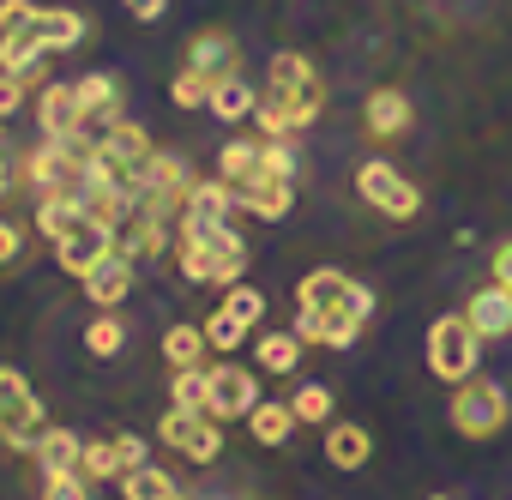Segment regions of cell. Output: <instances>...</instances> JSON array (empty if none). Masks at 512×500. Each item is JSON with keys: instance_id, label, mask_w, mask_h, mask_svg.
Listing matches in <instances>:
<instances>
[{"instance_id": "obj_1", "label": "cell", "mask_w": 512, "mask_h": 500, "mask_svg": "<svg viewBox=\"0 0 512 500\" xmlns=\"http://www.w3.org/2000/svg\"><path fill=\"white\" fill-rule=\"evenodd\" d=\"M296 308H302L296 314V338L302 344H326V350H350L362 338V326L374 320V296L356 278L332 272V266H320V272L302 278Z\"/></svg>"}, {"instance_id": "obj_2", "label": "cell", "mask_w": 512, "mask_h": 500, "mask_svg": "<svg viewBox=\"0 0 512 500\" xmlns=\"http://www.w3.org/2000/svg\"><path fill=\"white\" fill-rule=\"evenodd\" d=\"M175 266L187 284H241L247 241L229 223H175Z\"/></svg>"}, {"instance_id": "obj_3", "label": "cell", "mask_w": 512, "mask_h": 500, "mask_svg": "<svg viewBox=\"0 0 512 500\" xmlns=\"http://www.w3.org/2000/svg\"><path fill=\"white\" fill-rule=\"evenodd\" d=\"M266 91L290 109V121H296V133L302 127H314L320 121V109H326V79L314 73V61L308 55H296V49H278L272 55V67H266Z\"/></svg>"}, {"instance_id": "obj_4", "label": "cell", "mask_w": 512, "mask_h": 500, "mask_svg": "<svg viewBox=\"0 0 512 500\" xmlns=\"http://www.w3.org/2000/svg\"><path fill=\"white\" fill-rule=\"evenodd\" d=\"M43 428H49L43 398L25 386L19 368H0V440H7V452H37Z\"/></svg>"}, {"instance_id": "obj_5", "label": "cell", "mask_w": 512, "mask_h": 500, "mask_svg": "<svg viewBox=\"0 0 512 500\" xmlns=\"http://www.w3.org/2000/svg\"><path fill=\"white\" fill-rule=\"evenodd\" d=\"M476 356H482V338L470 332L464 314H440V320L428 326V368H434V380L464 386V380L476 374Z\"/></svg>"}, {"instance_id": "obj_6", "label": "cell", "mask_w": 512, "mask_h": 500, "mask_svg": "<svg viewBox=\"0 0 512 500\" xmlns=\"http://www.w3.org/2000/svg\"><path fill=\"white\" fill-rule=\"evenodd\" d=\"M506 416H512V398H506L494 380H476V374H470V380L452 392V428H458L464 440H488V434H500Z\"/></svg>"}, {"instance_id": "obj_7", "label": "cell", "mask_w": 512, "mask_h": 500, "mask_svg": "<svg viewBox=\"0 0 512 500\" xmlns=\"http://www.w3.org/2000/svg\"><path fill=\"white\" fill-rule=\"evenodd\" d=\"M356 193L374 205V211H386V217H398V223H410L416 211H422V193H416V181H404L386 157H374V163H362L356 169Z\"/></svg>"}, {"instance_id": "obj_8", "label": "cell", "mask_w": 512, "mask_h": 500, "mask_svg": "<svg viewBox=\"0 0 512 500\" xmlns=\"http://www.w3.org/2000/svg\"><path fill=\"white\" fill-rule=\"evenodd\" d=\"M157 434H163V446H175V452L193 458V464H211V458L223 452V422H217L211 410H175V404H169V416L157 422Z\"/></svg>"}, {"instance_id": "obj_9", "label": "cell", "mask_w": 512, "mask_h": 500, "mask_svg": "<svg viewBox=\"0 0 512 500\" xmlns=\"http://www.w3.org/2000/svg\"><path fill=\"white\" fill-rule=\"evenodd\" d=\"M253 404H260V374H253V368H241V362L205 368V410L217 422H241Z\"/></svg>"}, {"instance_id": "obj_10", "label": "cell", "mask_w": 512, "mask_h": 500, "mask_svg": "<svg viewBox=\"0 0 512 500\" xmlns=\"http://www.w3.org/2000/svg\"><path fill=\"white\" fill-rule=\"evenodd\" d=\"M145 464V440L139 434H109V440H85L79 452V476L85 482H109V476H127Z\"/></svg>"}, {"instance_id": "obj_11", "label": "cell", "mask_w": 512, "mask_h": 500, "mask_svg": "<svg viewBox=\"0 0 512 500\" xmlns=\"http://www.w3.org/2000/svg\"><path fill=\"white\" fill-rule=\"evenodd\" d=\"M187 73H199L205 85H223V79H235L241 73V43L229 37V31H199V37H187Z\"/></svg>"}, {"instance_id": "obj_12", "label": "cell", "mask_w": 512, "mask_h": 500, "mask_svg": "<svg viewBox=\"0 0 512 500\" xmlns=\"http://www.w3.org/2000/svg\"><path fill=\"white\" fill-rule=\"evenodd\" d=\"M115 254V229L109 223H85V229H73L67 241H55V260H61V272H73V278H91L103 260Z\"/></svg>"}, {"instance_id": "obj_13", "label": "cell", "mask_w": 512, "mask_h": 500, "mask_svg": "<svg viewBox=\"0 0 512 500\" xmlns=\"http://www.w3.org/2000/svg\"><path fill=\"white\" fill-rule=\"evenodd\" d=\"M79 109H85L79 133L103 139V133L121 121V79H115V73H85V79H79Z\"/></svg>"}, {"instance_id": "obj_14", "label": "cell", "mask_w": 512, "mask_h": 500, "mask_svg": "<svg viewBox=\"0 0 512 500\" xmlns=\"http://www.w3.org/2000/svg\"><path fill=\"white\" fill-rule=\"evenodd\" d=\"M464 320H470V332H476L482 344L512 338V290H500V284L476 290V296H470V308H464Z\"/></svg>"}, {"instance_id": "obj_15", "label": "cell", "mask_w": 512, "mask_h": 500, "mask_svg": "<svg viewBox=\"0 0 512 500\" xmlns=\"http://www.w3.org/2000/svg\"><path fill=\"white\" fill-rule=\"evenodd\" d=\"M79 121H85V109H79V85H43V91H37V127H43L49 139L79 133Z\"/></svg>"}, {"instance_id": "obj_16", "label": "cell", "mask_w": 512, "mask_h": 500, "mask_svg": "<svg viewBox=\"0 0 512 500\" xmlns=\"http://www.w3.org/2000/svg\"><path fill=\"white\" fill-rule=\"evenodd\" d=\"M133 266H139V260L109 254V260L85 278V296H91V308H97V314H115V308L127 302V290H133Z\"/></svg>"}, {"instance_id": "obj_17", "label": "cell", "mask_w": 512, "mask_h": 500, "mask_svg": "<svg viewBox=\"0 0 512 500\" xmlns=\"http://www.w3.org/2000/svg\"><path fill=\"white\" fill-rule=\"evenodd\" d=\"M43 37H37V25L31 31H0V73H7V79H37V67H43Z\"/></svg>"}, {"instance_id": "obj_18", "label": "cell", "mask_w": 512, "mask_h": 500, "mask_svg": "<svg viewBox=\"0 0 512 500\" xmlns=\"http://www.w3.org/2000/svg\"><path fill=\"white\" fill-rule=\"evenodd\" d=\"M37 37H43L49 55H67V49H79V43L91 37V19L73 13V7H43V13H37Z\"/></svg>"}, {"instance_id": "obj_19", "label": "cell", "mask_w": 512, "mask_h": 500, "mask_svg": "<svg viewBox=\"0 0 512 500\" xmlns=\"http://www.w3.org/2000/svg\"><path fill=\"white\" fill-rule=\"evenodd\" d=\"M260 157H266V139H229L217 151V181H229L235 193L260 181Z\"/></svg>"}, {"instance_id": "obj_20", "label": "cell", "mask_w": 512, "mask_h": 500, "mask_svg": "<svg viewBox=\"0 0 512 500\" xmlns=\"http://www.w3.org/2000/svg\"><path fill=\"white\" fill-rule=\"evenodd\" d=\"M229 211H235V187L229 181H193L187 205H181V223H229Z\"/></svg>"}, {"instance_id": "obj_21", "label": "cell", "mask_w": 512, "mask_h": 500, "mask_svg": "<svg viewBox=\"0 0 512 500\" xmlns=\"http://www.w3.org/2000/svg\"><path fill=\"white\" fill-rule=\"evenodd\" d=\"M326 458H332L338 470H362V464L374 458V434H368L362 422H332V428H326Z\"/></svg>"}, {"instance_id": "obj_22", "label": "cell", "mask_w": 512, "mask_h": 500, "mask_svg": "<svg viewBox=\"0 0 512 500\" xmlns=\"http://www.w3.org/2000/svg\"><path fill=\"white\" fill-rule=\"evenodd\" d=\"M235 205L253 211V217H266V223H278V217H290V205H296V181H253V187L235 193Z\"/></svg>"}, {"instance_id": "obj_23", "label": "cell", "mask_w": 512, "mask_h": 500, "mask_svg": "<svg viewBox=\"0 0 512 500\" xmlns=\"http://www.w3.org/2000/svg\"><path fill=\"white\" fill-rule=\"evenodd\" d=\"M85 223H91L85 199L55 193V199H43V205H37V235H43V241H67V235H73V229H85Z\"/></svg>"}, {"instance_id": "obj_24", "label": "cell", "mask_w": 512, "mask_h": 500, "mask_svg": "<svg viewBox=\"0 0 512 500\" xmlns=\"http://www.w3.org/2000/svg\"><path fill=\"white\" fill-rule=\"evenodd\" d=\"M362 121H368L374 139H398V133L410 127V97H404V91H374L368 109H362Z\"/></svg>"}, {"instance_id": "obj_25", "label": "cell", "mask_w": 512, "mask_h": 500, "mask_svg": "<svg viewBox=\"0 0 512 500\" xmlns=\"http://www.w3.org/2000/svg\"><path fill=\"white\" fill-rule=\"evenodd\" d=\"M79 452H85V440H79L73 428H43V440H37L43 476H73V470H79Z\"/></svg>"}, {"instance_id": "obj_26", "label": "cell", "mask_w": 512, "mask_h": 500, "mask_svg": "<svg viewBox=\"0 0 512 500\" xmlns=\"http://www.w3.org/2000/svg\"><path fill=\"white\" fill-rule=\"evenodd\" d=\"M205 109H211L217 121H229V127H235V121H247L253 109H260V91H253V85H247V79L235 73V79L211 85V103H205Z\"/></svg>"}, {"instance_id": "obj_27", "label": "cell", "mask_w": 512, "mask_h": 500, "mask_svg": "<svg viewBox=\"0 0 512 500\" xmlns=\"http://www.w3.org/2000/svg\"><path fill=\"white\" fill-rule=\"evenodd\" d=\"M290 428H296V410H290V404H266V398H260V404L247 410V434L260 440V446H284Z\"/></svg>"}, {"instance_id": "obj_28", "label": "cell", "mask_w": 512, "mask_h": 500, "mask_svg": "<svg viewBox=\"0 0 512 500\" xmlns=\"http://www.w3.org/2000/svg\"><path fill=\"white\" fill-rule=\"evenodd\" d=\"M205 326H169L163 332V356H169V368H205Z\"/></svg>"}, {"instance_id": "obj_29", "label": "cell", "mask_w": 512, "mask_h": 500, "mask_svg": "<svg viewBox=\"0 0 512 500\" xmlns=\"http://www.w3.org/2000/svg\"><path fill=\"white\" fill-rule=\"evenodd\" d=\"M121 494H127V500H175L181 482H175L169 470H157V464H139V470L121 476Z\"/></svg>"}, {"instance_id": "obj_30", "label": "cell", "mask_w": 512, "mask_h": 500, "mask_svg": "<svg viewBox=\"0 0 512 500\" xmlns=\"http://www.w3.org/2000/svg\"><path fill=\"white\" fill-rule=\"evenodd\" d=\"M253 356H260L266 374H296V362H302V338H296V332H266L260 344H253Z\"/></svg>"}, {"instance_id": "obj_31", "label": "cell", "mask_w": 512, "mask_h": 500, "mask_svg": "<svg viewBox=\"0 0 512 500\" xmlns=\"http://www.w3.org/2000/svg\"><path fill=\"white\" fill-rule=\"evenodd\" d=\"M85 350H91V356H103V362H109V356H121V350H127V326H121L115 314H97V320L85 326Z\"/></svg>"}, {"instance_id": "obj_32", "label": "cell", "mask_w": 512, "mask_h": 500, "mask_svg": "<svg viewBox=\"0 0 512 500\" xmlns=\"http://www.w3.org/2000/svg\"><path fill=\"white\" fill-rule=\"evenodd\" d=\"M169 404H175V410H205V368H175Z\"/></svg>"}, {"instance_id": "obj_33", "label": "cell", "mask_w": 512, "mask_h": 500, "mask_svg": "<svg viewBox=\"0 0 512 500\" xmlns=\"http://www.w3.org/2000/svg\"><path fill=\"white\" fill-rule=\"evenodd\" d=\"M253 121H260V139H290V133H296L290 109H284L272 91H260V109H253Z\"/></svg>"}, {"instance_id": "obj_34", "label": "cell", "mask_w": 512, "mask_h": 500, "mask_svg": "<svg viewBox=\"0 0 512 500\" xmlns=\"http://www.w3.org/2000/svg\"><path fill=\"white\" fill-rule=\"evenodd\" d=\"M241 338H247V326H241L235 314H223V308H217V314L205 320V344H211L217 356H229V350H241Z\"/></svg>"}, {"instance_id": "obj_35", "label": "cell", "mask_w": 512, "mask_h": 500, "mask_svg": "<svg viewBox=\"0 0 512 500\" xmlns=\"http://www.w3.org/2000/svg\"><path fill=\"white\" fill-rule=\"evenodd\" d=\"M223 314H235V320H241V326L253 332V326H260V320H266V296L241 284V290H229V296H223Z\"/></svg>"}, {"instance_id": "obj_36", "label": "cell", "mask_w": 512, "mask_h": 500, "mask_svg": "<svg viewBox=\"0 0 512 500\" xmlns=\"http://www.w3.org/2000/svg\"><path fill=\"white\" fill-rule=\"evenodd\" d=\"M169 103H175V109H205V103H211V85H205L199 73H187V67H181V73H175V85H169Z\"/></svg>"}, {"instance_id": "obj_37", "label": "cell", "mask_w": 512, "mask_h": 500, "mask_svg": "<svg viewBox=\"0 0 512 500\" xmlns=\"http://www.w3.org/2000/svg\"><path fill=\"white\" fill-rule=\"evenodd\" d=\"M290 410H296V422H332V392L326 386H302L290 398Z\"/></svg>"}, {"instance_id": "obj_38", "label": "cell", "mask_w": 512, "mask_h": 500, "mask_svg": "<svg viewBox=\"0 0 512 500\" xmlns=\"http://www.w3.org/2000/svg\"><path fill=\"white\" fill-rule=\"evenodd\" d=\"M43 500H91V482L73 470V476H43Z\"/></svg>"}, {"instance_id": "obj_39", "label": "cell", "mask_w": 512, "mask_h": 500, "mask_svg": "<svg viewBox=\"0 0 512 500\" xmlns=\"http://www.w3.org/2000/svg\"><path fill=\"white\" fill-rule=\"evenodd\" d=\"M37 0H0V31H31L37 25Z\"/></svg>"}, {"instance_id": "obj_40", "label": "cell", "mask_w": 512, "mask_h": 500, "mask_svg": "<svg viewBox=\"0 0 512 500\" xmlns=\"http://www.w3.org/2000/svg\"><path fill=\"white\" fill-rule=\"evenodd\" d=\"M19 254H25V229L0 223V266H19Z\"/></svg>"}, {"instance_id": "obj_41", "label": "cell", "mask_w": 512, "mask_h": 500, "mask_svg": "<svg viewBox=\"0 0 512 500\" xmlns=\"http://www.w3.org/2000/svg\"><path fill=\"white\" fill-rule=\"evenodd\" d=\"M19 103H25V79H7V73H0V121L19 115Z\"/></svg>"}, {"instance_id": "obj_42", "label": "cell", "mask_w": 512, "mask_h": 500, "mask_svg": "<svg viewBox=\"0 0 512 500\" xmlns=\"http://www.w3.org/2000/svg\"><path fill=\"white\" fill-rule=\"evenodd\" d=\"M488 272H494V284H500V290H512V241H500V247H494Z\"/></svg>"}, {"instance_id": "obj_43", "label": "cell", "mask_w": 512, "mask_h": 500, "mask_svg": "<svg viewBox=\"0 0 512 500\" xmlns=\"http://www.w3.org/2000/svg\"><path fill=\"white\" fill-rule=\"evenodd\" d=\"M127 13L151 25V19H163V13H169V0H127Z\"/></svg>"}, {"instance_id": "obj_44", "label": "cell", "mask_w": 512, "mask_h": 500, "mask_svg": "<svg viewBox=\"0 0 512 500\" xmlns=\"http://www.w3.org/2000/svg\"><path fill=\"white\" fill-rule=\"evenodd\" d=\"M0 193H7V157H0Z\"/></svg>"}, {"instance_id": "obj_45", "label": "cell", "mask_w": 512, "mask_h": 500, "mask_svg": "<svg viewBox=\"0 0 512 500\" xmlns=\"http://www.w3.org/2000/svg\"><path fill=\"white\" fill-rule=\"evenodd\" d=\"M428 500H452V494H428Z\"/></svg>"}, {"instance_id": "obj_46", "label": "cell", "mask_w": 512, "mask_h": 500, "mask_svg": "<svg viewBox=\"0 0 512 500\" xmlns=\"http://www.w3.org/2000/svg\"><path fill=\"white\" fill-rule=\"evenodd\" d=\"M175 500H193V494H175Z\"/></svg>"}, {"instance_id": "obj_47", "label": "cell", "mask_w": 512, "mask_h": 500, "mask_svg": "<svg viewBox=\"0 0 512 500\" xmlns=\"http://www.w3.org/2000/svg\"><path fill=\"white\" fill-rule=\"evenodd\" d=\"M0 452H7V440H0Z\"/></svg>"}]
</instances>
